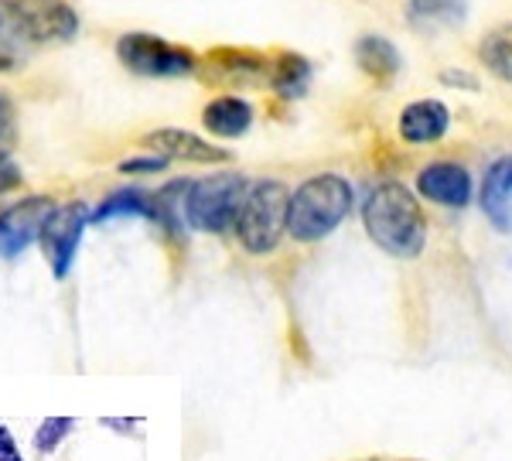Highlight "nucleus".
Here are the masks:
<instances>
[{
	"mask_svg": "<svg viewBox=\"0 0 512 461\" xmlns=\"http://www.w3.org/2000/svg\"><path fill=\"white\" fill-rule=\"evenodd\" d=\"M362 226L369 240L396 260H414L427 246V216L403 181H383L366 195Z\"/></svg>",
	"mask_w": 512,
	"mask_h": 461,
	"instance_id": "nucleus-1",
	"label": "nucleus"
},
{
	"mask_svg": "<svg viewBox=\"0 0 512 461\" xmlns=\"http://www.w3.org/2000/svg\"><path fill=\"white\" fill-rule=\"evenodd\" d=\"M352 185L342 175H315L291 192V212H287V233L297 243H321L349 219L352 212Z\"/></svg>",
	"mask_w": 512,
	"mask_h": 461,
	"instance_id": "nucleus-2",
	"label": "nucleus"
},
{
	"mask_svg": "<svg viewBox=\"0 0 512 461\" xmlns=\"http://www.w3.org/2000/svg\"><path fill=\"white\" fill-rule=\"evenodd\" d=\"M287 212H291V192L284 181L263 178L253 181L236 216V240L250 257H267L274 253L287 233Z\"/></svg>",
	"mask_w": 512,
	"mask_h": 461,
	"instance_id": "nucleus-3",
	"label": "nucleus"
},
{
	"mask_svg": "<svg viewBox=\"0 0 512 461\" xmlns=\"http://www.w3.org/2000/svg\"><path fill=\"white\" fill-rule=\"evenodd\" d=\"M250 181L239 171H216L188 185L185 195V222L198 233L222 236L236 226L239 205H243Z\"/></svg>",
	"mask_w": 512,
	"mask_h": 461,
	"instance_id": "nucleus-4",
	"label": "nucleus"
},
{
	"mask_svg": "<svg viewBox=\"0 0 512 461\" xmlns=\"http://www.w3.org/2000/svg\"><path fill=\"white\" fill-rule=\"evenodd\" d=\"M117 59L140 79H181L198 69V55L185 45H171L147 31H127L117 38Z\"/></svg>",
	"mask_w": 512,
	"mask_h": 461,
	"instance_id": "nucleus-5",
	"label": "nucleus"
},
{
	"mask_svg": "<svg viewBox=\"0 0 512 461\" xmlns=\"http://www.w3.org/2000/svg\"><path fill=\"white\" fill-rule=\"evenodd\" d=\"M89 216H93V212H89L86 202H62V205H55V212L48 216L45 229H41L38 243H41V253H45L48 267H52L55 281H65V277L72 274V263H76Z\"/></svg>",
	"mask_w": 512,
	"mask_h": 461,
	"instance_id": "nucleus-6",
	"label": "nucleus"
},
{
	"mask_svg": "<svg viewBox=\"0 0 512 461\" xmlns=\"http://www.w3.org/2000/svg\"><path fill=\"white\" fill-rule=\"evenodd\" d=\"M55 205L59 202L52 195H28V199L7 205L0 212V257L4 260L21 257L41 236V229H45L48 216L55 212Z\"/></svg>",
	"mask_w": 512,
	"mask_h": 461,
	"instance_id": "nucleus-7",
	"label": "nucleus"
},
{
	"mask_svg": "<svg viewBox=\"0 0 512 461\" xmlns=\"http://www.w3.org/2000/svg\"><path fill=\"white\" fill-rule=\"evenodd\" d=\"M28 35L38 45H69L79 38V14L69 0H18Z\"/></svg>",
	"mask_w": 512,
	"mask_h": 461,
	"instance_id": "nucleus-8",
	"label": "nucleus"
},
{
	"mask_svg": "<svg viewBox=\"0 0 512 461\" xmlns=\"http://www.w3.org/2000/svg\"><path fill=\"white\" fill-rule=\"evenodd\" d=\"M417 192L444 209H465L472 202V175L458 161H431L420 168Z\"/></svg>",
	"mask_w": 512,
	"mask_h": 461,
	"instance_id": "nucleus-9",
	"label": "nucleus"
},
{
	"mask_svg": "<svg viewBox=\"0 0 512 461\" xmlns=\"http://www.w3.org/2000/svg\"><path fill=\"white\" fill-rule=\"evenodd\" d=\"M144 147H151L154 154H164L168 161H188V164H226L233 154L226 147L202 141L192 130L181 127H161L144 134Z\"/></svg>",
	"mask_w": 512,
	"mask_h": 461,
	"instance_id": "nucleus-10",
	"label": "nucleus"
},
{
	"mask_svg": "<svg viewBox=\"0 0 512 461\" xmlns=\"http://www.w3.org/2000/svg\"><path fill=\"white\" fill-rule=\"evenodd\" d=\"M396 130L407 144H437L451 130V110L441 100H414L403 106Z\"/></svg>",
	"mask_w": 512,
	"mask_h": 461,
	"instance_id": "nucleus-11",
	"label": "nucleus"
},
{
	"mask_svg": "<svg viewBox=\"0 0 512 461\" xmlns=\"http://www.w3.org/2000/svg\"><path fill=\"white\" fill-rule=\"evenodd\" d=\"M482 212L492 219L495 229L512 233V154L509 158H499L489 171H485Z\"/></svg>",
	"mask_w": 512,
	"mask_h": 461,
	"instance_id": "nucleus-12",
	"label": "nucleus"
},
{
	"mask_svg": "<svg viewBox=\"0 0 512 461\" xmlns=\"http://www.w3.org/2000/svg\"><path fill=\"white\" fill-rule=\"evenodd\" d=\"M202 127L219 141H236L253 127V106L243 96H216V100L205 103Z\"/></svg>",
	"mask_w": 512,
	"mask_h": 461,
	"instance_id": "nucleus-13",
	"label": "nucleus"
},
{
	"mask_svg": "<svg viewBox=\"0 0 512 461\" xmlns=\"http://www.w3.org/2000/svg\"><path fill=\"white\" fill-rule=\"evenodd\" d=\"M355 62H359V69L366 72L369 79L383 82V86L393 82L403 69V59H400V52H396V45L383 35H362L355 41Z\"/></svg>",
	"mask_w": 512,
	"mask_h": 461,
	"instance_id": "nucleus-14",
	"label": "nucleus"
},
{
	"mask_svg": "<svg viewBox=\"0 0 512 461\" xmlns=\"http://www.w3.org/2000/svg\"><path fill=\"white\" fill-rule=\"evenodd\" d=\"M311 76H315V69H311V62L304 59V55L284 52V55H277V59H270L267 82L277 96H284V100H297V96L308 93Z\"/></svg>",
	"mask_w": 512,
	"mask_h": 461,
	"instance_id": "nucleus-15",
	"label": "nucleus"
},
{
	"mask_svg": "<svg viewBox=\"0 0 512 461\" xmlns=\"http://www.w3.org/2000/svg\"><path fill=\"white\" fill-rule=\"evenodd\" d=\"M127 216L154 222V192H144V188H120V192H110L93 209L89 222L103 226V222H110V219H127Z\"/></svg>",
	"mask_w": 512,
	"mask_h": 461,
	"instance_id": "nucleus-16",
	"label": "nucleus"
},
{
	"mask_svg": "<svg viewBox=\"0 0 512 461\" xmlns=\"http://www.w3.org/2000/svg\"><path fill=\"white\" fill-rule=\"evenodd\" d=\"M478 59L495 79L512 86V24H499L478 41Z\"/></svg>",
	"mask_w": 512,
	"mask_h": 461,
	"instance_id": "nucleus-17",
	"label": "nucleus"
},
{
	"mask_svg": "<svg viewBox=\"0 0 512 461\" xmlns=\"http://www.w3.org/2000/svg\"><path fill=\"white\" fill-rule=\"evenodd\" d=\"M35 41L28 35V24H24V14H21V4L18 0H0V55H18L31 52Z\"/></svg>",
	"mask_w": 512,
	"mask_h": 461,
	"instance_id": "nucleus-18",
	"label": "nucleus"
},
{
	"mask_svg": "<svg viewBox=\"0 0 512 461\" xmlns=\"http://www.w3.org/2000/svg\"><path fill=\"white\" fill-rule=\"evenodd\" d=\"M407 14L417 28H451L465 21V0H410Z\"/></svg>",
	"mask_w": 512,
	"mask_h": 461,
	"instance_id": "nucleus-19",
	"label": "nucleus"
},
{
	"mask_svg": "<svg viewBox=\"0 0 512 461\" xmlns=\"http://www.w3.org/2000/svg\"><path fill=\"white\" fill-rule=\"evenodd\" d=\"M72 427H76L72 417H48V421H41V427L35 431V448L41 455H48V451H55L65 438H69Z\"/></svg>",
	"mask_w": 512,
	"mask_h": 461,
	"instance_id": "nucleus-20",
	"label": "nucleus"
},
{
	"mask_svg": "<svg viewBox=\"0 0 512 461\" xmlns=\"http://www.w3.org/2000/svg\"><path fill=\"white\" fill-rule=\"evenodd\" d=\"M164 168H168V158H164V154H144V158L120 161V175H158Z\"/></svg>",
	"mask_w": 512,
	"mask_h": 461,
	"instance_id": "nucleus-21",
	"label": "nucleus"
},
{
	"mask_svg": "<svg viewBox=\"0 0 512 461\" xmlns=\"http://www.w3.org/2000/svg\"><path fill=\"white\" fill-rule=\"evenodd\" d=\"M24 185L21 164L11 158L7 151H0V195H11Z\"/></svg>",
	"mask_w": 512,
	"mask_h": 461,
	"instance_id": "nucleus-22",
	"label": "nucleus"
},
{
	"mask_svg": "<svg viewBox=\"0 0 512 461\" xmlns=\"http://www.w3.org/2000/svg\"><path fill=\"white\" fill-rule=\"evenodd\" d=\"M14 141V100L0 93V151Z\"/></svg>",
	"mask_w": 512,
	"mask_h": 461,
	"instance_id": "nucleus-23",
	"label": "nucleus"
},
{
	"mask_svg": "<svg viewBox=\"0 0 512 461\" xmlns=\"http://www.w3.org/2000/svg\"><path fill=\"white\" fill-rule=\"evenodd\" d=\"M0 461H24L21 451H18V444H14V438H11V431H7V427H0Z\"/></svg>",
	"mask_w": 512,
	"mask_h": 461,
	"instance_id": "nucleus-24",
	"label": "nucleus"
},
{
	"mask_svg": "<svg viewBox=\"0 0 512 461\" xmlns=\"http://www.w3.org/2000/svg\"><path fill=\"white\" fill-rule=\"evenodd\" d=\"M441 82H454V86L461 82V89H478V79L475 76H468V72H454V69L441 72Z\"/></svg>",
	"mask_w": 512,
	"mask_h": 461,
	"instance_id": "nucleus-25",
	"label": "nucleus"
},
{
	"mask_svg": "<svg viewBox=\"0 0 512 461\" xmlns=\"http://www.w3.org/2000/svg\"><path fill=\"white\" fill-rule=\"evenodd\" d=\"M14 62H18V59H11V55H0V72H11Z\"/></svg>",
	"mask_w": 512,
	"mask_h": 461,
	"instance_id": "nucleus-26",
	"label": "nucleus"
}]
</instances>
